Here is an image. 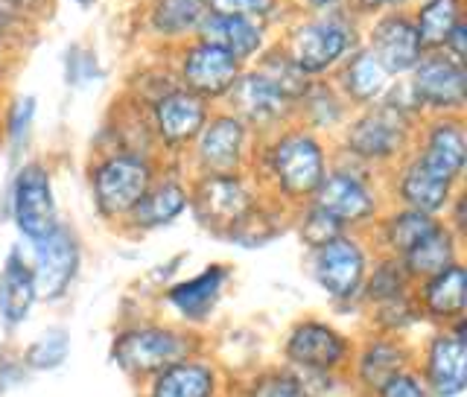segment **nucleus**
Listing matches in <instances>:
<instances>
[{
  "label": "nucleus",
  "instance_id": "obj_1",
  "mask_svg": "<svg viewBox=\"0 0 467 397\" xmlns=\"http://www.w3.org/2000/svg\"><path fill=\"white\" fill-rule=\"evenodd\" d=\"M114 362L131 377H155L170 365L184 362L190 354V340L170 328L140 325L129 328L114 340Z\"/></svg>",
  "mask_w": 467,
  "mask_h": 397
},
{
  "label": "nucleus",
  "instance_id": "obj_2",
  "mask_svg": "<svg viewBox=\"0 0 467 397\" xmlns=\"http://www.w3.org/2000/svg\"><path fill=\"white\" fill-rule=\"evenodd\" d=\"M269 167L277 187L286 196H313L321 179H325V152L316 143V138L296 131V135H284L272 146Z\"/></svg>",
  "mask_w": 467,
  "mask_h": 397
},
{
  "label": "nucleus",
  "instance_id": "obj_3",
  "mask_svg": "<svg viewBox=\"0 0 467 397\" xmlns=\"http://www.w3.org/2000/svg\"><path fill=\"white\" fill-rule=\"evenodd\" d=\"M152 187V170L140 155H111L94 172V193L102 214L120 216L131 214V208Z\"/></svg>",
  "mask_w": 467,
  "mask_h": 397
},
{
  "label": "nucleus",
  "instance_id": "obj_4",
  "mask_svg": "<svg viewBox=\"0 0 467 397\" xmlns=\"http://www.w3.org/2000/svg\"><path fill=\"white\" fill-rule=\"evenodd\" d=\"M29 269H33L38 298H62L79 269V246L73 240V234L56 225L50 234L36 240V263Z\"/></svg>",
  "mask_w": 467,
  "mask_h": 397
},
{
  "label": "nucleus",
  "instance_id": "obj_5",
  "mask_svg": "<svg viewBox=\"0 0 467 397\" xmlns=\"http://www.w3.org/2000/svg\"><path fill=\"white\" fill-rule=\"evenodd\" d=\"M12 214H15V223H18L21 234L33 243L58 225L50 175L41 164H26L18 172L15 190H12Z\"/></svg>",
  "mask_w": 467,
  "mask_h": 397
},
{
  "label": "nucleus",
  "instance_id": "obj_6",
  "mask_svg": "<svg viewBox=\"0 0 467 397\" xmlns=\"http://www.w3.org/2000/svg\"><path fill=\"white\" fill-rule=\"evenodd\" d=\"M313 275H316V284L325 289L330 298L336 301L354 298L365 284L362 248L348 237H336L325 246H318L313 257Z\"/></svg>",
  "mask_w": 467,
  "mask_h": 397
},
{
  "label": "nucleus",
  "instance_id": "obj_7",
  "mask_svg": "<svg viewBox=\"0 0 467 397\" xmlns=\"http://www.w3.org/2000/svg\"><path fill=\"white\" fill-rule=\"evenodd\" d=\"M284 350L289 362H296L298 369L327 374L348 360L350 345L339 330L325 325V321H301L292 328Z\"/></svg>",
  "mask_w": 467,
  "mask_h": 397
},
{
  "label": "nucleus",
  "instance_id": "obj_8",
  "mask_svg": "<svg viewBox=\"0 0 467 397\" xmlns=\"http://www.w3.org/2000/svg\"><path fill=\"white\" fill-rule=\"evenodd\" d=\"M464 350V319L456 321V333H438L430 342L427 362H423V386L432 397H459L467 389Z\"/></svg>",
  "mask_w": 467,
  "mask_h": 397
},
{
  "label": "nucleus",
  "instance_id": "obj_9",
  "mask_svg": "<svg viewBox=\"0 0 467 397\" xmlns=\"http://www.w3.org/2000/svg\"><path fill=\"white\" fill-rule=\"evenodd\" d=\"M415 102L430 109H462L464 106V68L452 56H430L412 68Z\"/></svg>",
  "mask_w": 467,
  "mask_h": 397
},
{
  "label": "nucleus",
  "instance_id": "obj_10",
  "mask_svg": "<svg viewBox=\"0 0 467 397\" xmlns=\"http://www.w3.org/2000/svg\"><path fill=\"white\" fill-rule=\"evenodd\" d=\"M182 77L190 94L202 97H223L228 94L234 82L240 79V62L225 50L213 47V44H196L193 50L184 56Z\"/></svg>",
  "mask_w": 467,
  "mask_h": 397
},
{
  "label": "nucleus",
  "instance_id": "obj_11",
  "mask_svg": "<svg viewBox=\"0 0 467 397\" xmlns=\"http://www.w3.org/2000/svg\"><path fill=\"white\" fill-rule=\"evenodd\" d=\"M403 138H406V120H403L400 109L383 106V109L368 111L365 117H359V120L350 126L348 146L359 158L383 161V158H391L394 152L400 150Z\"/></svg>",
  "mask_w": 467,
  "mask_h": 397
},
{
  "label": "nucleus",
  "instance_id": "obj_12",
  "mask_svg": "<svg viewBox=\"0 0 467 397\" xmlns=\"http://www.w3.org/2000/svg\"><path fill=\"white\" fill-rule=\"evenodd\" d=\"M348 50V29L336 21L304 24L292 38V65L301 73H321Z\"/></svg>",
  "mask_w": 467,
  "mask_h": 397
},
{
  "label": "nucleus",
  "instance_id": "obj_13",
  "mask_svg": "<svg viewBox=\"0 0 467 397\" xmlns=\"http://www.w3.org/2000/svg\"><path fill=\"white\" fill-rule=\"evenodd\" d=\"M316 208L333 216L339 225L362 223L374 214V196L357 175L350 172H330L321 179L316 190Z\"/></svg>",
  "mask_w": 467,
  "mask_h": 397
},
{
  "label": "nucleus",
  "instance_id": "obj_14",
  "mask_svg": "<svg viewBox=\"0 0 467 397\" xmlns=\"http://www.w3.org/2000/svg\"><path fill=\"white\" fill-rule=\"evenodd\" d=\"M371 53L386 73H406L420 62L423 44L415 24H409L400 15H391V18L377 24Z\"/></svg>",
  "mask_w": 467,
  "mask_h": 397
},
{
  "label": "nucleus",
  "instance_id": "obj_15",
  "mask_svg": "<svg viewBox=\"0 0 467 397\" xmlns=\"http://www.w3.org/2000/svg\"><path fill=\"white\" fill-rule=\"evenodd\" d=\"M196 204L208 225H234L252 211V196L234 175H211L202 182Z\"/></svg>",
  "mask_w": 467,
  "mask_h": 397
},
{
  "label": "nucleus",
  "instance_id": "obj_16",
  "mask_svg": "<svg viewBox=\"0 0 467 397\" xmlns=\"http://www.w3.org/2000/svg\"><path fill=\"white\" fill-rule=\"evenodd\" d=\"M199 161L211 175H231L240 164L245 146V126L237 117H216L199 131Z\"/></svg>",
  "mask_w": 467,
  "mask_h": 397
},
{
  "label": "nucleus",
  "instance_id": "obj_17",
  "mask_svg": "<svg viewBox=\"0 0 467 397\" xmlns=\"http://www.w3.org/2000/svg\"><path fill=\"white\" fill-rule=\"evenodd\" d=\"M204 102L190 91H170L155 102V129L167 143H187L204 129Z\"/></svg>",
  "mask_w": 467,
  "mask_h": 397
},
{
  "label": "nucleus",
  "instance_id": "obj_18",
  "mask_svg": "<svg viewBox=\"0 0 467 397\" xmlns=\"http://www.w3.org/2000/svg\"><path fill=\"white\" fill-rule=\"evenodd\" d=\"M234 106L252 123H269L275 117L286 111V94L277 88L269 77H263L260 70L248 73V77L237 79L231 88Z\"/></svg>",
  "mask_w": 467,
  "mask_h": 397
},
{
  "label": "nucleus",
  "instance_id": "obj_19",
  "mask_svg": "<svg viewBox=\"0 0 467 397\" xmlns=\"http://www.w3.org/2000/svg\"><path fill=\"white\" fill-rule=\"evenodd\" d=\"M464 289H467V275L459 263H452L450 269L427 277V284L420 289L423 313L435 321L464 319Z\"/></svg>",
  "mask_w": 467,
  "mask_h": 397
},
{
  "label": "nucleus",
  "instance_id": "obj_20",
  "mask_svg": "<svg viewBox=\"0 0 467 397\" xmlns=\"http://www.w3.org/2000/svg\"><path fill=\"white\" fill-rule=\"evenodd\" d=\"M452 182L444 179L441 172H435L432 167L423 164L420 158H415L400 175V196L409 204V211L420 214H438L450 199Z\"/></svg>",
  "mask_w": 467,
  "mask_h": 397
},
{
  "label": "nucleus",
  "instance_id": "obj_21",
  "mask_svg": "<svg viewBox=\"0 0 467 397\" xmlns=\"http://www.w3.org/2000/svg\"><path fill=\"white\" fill-rule=\"evenodd\" d=\"M202 36L204 44L225 50L237 62L254 56L263 41L260 26L252 18H231V15H208V18H202Z\"/></svg>",
  "mask_w": 467,
  "mask_h": 397
},
{
  "label": "nucleus",
  "instance_id": "obj_22",
  "mask_svg": "<svg viewBox=\"0 0 467 397\" xmlns=\"http://www.w3.org/2000/svg\"><path fill=\"white\" fill-rule=\"evenodd\" d=\"M36 281H33V269L18 255H9L4 275H0V316L9 328L21 325L29 316L36 304Z\"/></svg>",
  "mask_w": 467,
  "mask_h": 397
},
{
  "label": "nucleus",
  "instance_id": "obj_23",
  "mask_svg": "<svg viewBox=\"0 0 467 397\" xmlns=\"http://www.w3.org/2000/svg\"><path fill=\"white\" fill-rule=\"evenodd\" d=\"M216 394V374L204 362H175L167 371L152 377L150 397H213Z\"/></svg>",
  "mask_w": 467,
  "mask_h": 397
},
{
  "label": "nucleus",
  "instance_id": "obj_24",
  "mask_svg": "<svg viewBox=\"0 0 467 397\" xmlns=\"http://www.w3.org/2000/svg\"><path fill=\"white\" fill-rule=\"evenodd\" d=\"M225 281H228V272L223 266H211V269H204L202 275L190 277V281L175 284L167 292V298L182 316L204 319L213 310V304L219 301V292H223Z\"/></svg>",
  "mask_w": 467,
  "mask_h": 397
},
{
  "label": "nucleus",
  "instance_id": "obj_25",
  "mask_svg": "<svg viewBox=\"0 0 467 397\" xmlns=\"http://www.w3.org/2000/svg\"><path fill=\"white\" fill-rule=\"evenodd\" d=\"M464 158H467V143H464V129L452 120L435 123L430 129L427 138V150H423L420 161L435 172H441L444 179L456 182L462 170H464Z\"/></svg>",
  "mask_w": 467,
  "mask_h": 397
},
{
  "label": "nucleus",
  "instance_id": "obj_26",
  "mask_svg": "<svg viewBox=\"0 0 467 397\" xmlns=\"http://www.w3.org/2000/svg\"><path fill=\"white\" fill-rule=\"evenodd\" d=\"M406 362H409V357L398 342L371 340V342H365V348L359 350L357 377L368 392H377L383 383H389L394 374L406 371Z\"/></svg>",
  "mask_w": 467,
  "mask_h": 397
},
{
  "label": "nucleus",
  "instance_id": "obj_27",
  "mask_svg": "<svg viewBox=\"0 0 467 397\" xmlns=\"http://www.w3.org/2000/svg\"><path fill=\"white\" fill-rule=\"evenodd\" d=\"M456 263V240L447 228L438 225L430 231L418 246H412L403 255V269L415 277H432L438 272L450 269Z\"/></svg>",
  "mask_w": 467,
  "mask_h": 397
},
{
  "label": "nucleus",
  "instance_id": "obj_28",
  "mask_svg": "<svg viewBox=\"0 0 467 397\" xmlns=\"http://www.w3.org/2000/svg\"><path fill=\"white\" fill-rule=\"evenodd\" d=\"M184 208H187L184 187L175 182H164V184L146 190L143 199L131 208V223L138 228H158V225L172 223Z\"/></svg>",
  "mask_w": 467,
  "mask_h": 397
},
{
  "label": "nucleus",
  "instance_id": "obj_29",
  "mask_svg": "<svg viewBox=\"0 0 467 397\" xmlns=\"http://www.w3.org/2000/svg\"><path fill=\"white\" fill-rule=\"evenodd\" d=\"M342 82H345V91L350 94V99L371 102L383 94V88L389 82V73L374 58V53H359V56L350 58V65L345 68Z\"/></svg>",
  "mask_w": 467,
  "mask_h": 397
},
{
  "label": "nucleus",
  "instance_id": "obj_30",
  "mask_svg": "<svg viewBox=\"0 0 467 397\" xmlns=\"http://www.w3.org/2000/svg\"><path fill=\"white\" fill-rule=\"evenodd\" d=\"M456 24H459V0H427V4L420 6L415 29H418L420 44L438 47V44H444L447 36L456 29Z\"/></svg>",
  "mask_w": 467,
  "mask_h": 397
},
{
  "label": "nucleus",
  "instance_id": "obj_31",
  "mask_svg": "<svg viewBox=\"0 0 467 397\" xmlns=\"http://www.w3.org/2000/svg\"><path fill=\"white\" fill-rule=\"evenodd\" d=\"M438 223L430 214H420V211H400L398 216L389 219L386 225V243L394 248L398 255H406L409 248L418 246L430 231H435Z\"/></svg>",
  "mask_w": 467,
  "mask_h": 397
},
{
  "label": "nucleus",
  "instance_id": "obj_32",
  "mask_svg": "<svg viewBox=\"0 0 467 397\" xmlns=\"http://www.w3.org/2000/svg\"><path fill=\"white\" fill-rule=\"evenodd\" d=\"M204 15V0H158L152 12V24L158 33L179 36L196 26Z\"/></svg>",
  "mask_w": 467,
  "mask_h": 397
},
{
  "label": "nucleus",
  "instance_id": "obj_33",
  "mask_svg": "<svg viewBox=\"0 0 467 397\" xmlns=\"http://www.w3.org/2000/svg\"><path fill=\"white\" fill-rule=\"evenodd\" d=\"M263 77H269L281 91L286 94V99H296L306 91V73H301L296 65H292V58H284V56H272L266 65L260 68Z\"/></svg>",
  "mask_w": 467,
  "mask_h": 397
},
{
  "label": "nucleus",
  "instance_id": "obj_34",
  "mask_svg": "<svg viewBox=\"0 0 467 397\" xmlns=\"http://www.w3.org/2000/svg\"><path fill=\"white\" fill-rule=\"evenodd\" d=\"M248 397H313V394L304 386V380L286 371H269L254 380L252 389H248Z\"/></svg>",
  "mask_w": 467,
  "mask_h": 397
},
{
  "label": "nucleus",
  "instance_id": "obj_35",
  "mask_svg": "<svg viewBox=\"0 0 467 397\" xmlns=\"http://www.w3.org/2000/svg\"><path fill=\"white\" fill-rule=\"evenodd\" d=\"M65 357H67V336L62 330H53L47 336H41V340L33 342L26 350V362L38 371L56 369V365L65 362Z\"/></svg>",
  "mask_w": 467,
  "mask_h": 397
},
{
  "label": "nucleus",
  "instance_id": "obj_36",
  "mask_svg": "<svg viewBox=\"0 0 467 397\" xmlns=\"http://www.w3.org/2000/svg\"><path fill=\"white\" fill-rule=\"evenodd\" d=\"M403 284H406V277H403V269L400 266H394V263H386V266H379L371 277V298H377L379 304H386V301H394V298H403Z\"/></svg>",
  "mask_w": 467,
  "mask_h": 397
},
{
  "label": "nucleus",
  "instance_id": "obj_37",
  "mask_svg": "<svg viewBox=\"0 0 467 397\" xmlns=\"http://www.w3.org/2000/svg\"><path fill=\"white\" fill-rule=\"evenodd\" d=\"M339 231H342V225L336 223L333 216H327L325 211L313 208L310 214H306L304 225H301V237L310 243L313 248H318V246H325V243H330L336 237H342Z\"/></svg>",
  "mask_w": 467,
  "mask_h": 397
},
{
  "label": "nucleus",
  "instance_id": "obj_38",
  "mask_svg": "<svg viewBox=\"0 0 467 397\" xmlns=\"http://www.w3.org/2000/svg\"><path fill=\"white\" fill-rule=\"evenodd\" d=\"M377 397H432L430 389L423 386V380L412 371H400L394 374L389 383H383L377 389Z\"/></svg>",
  "mask_w": 467,
  "mask_h": 397
},
{
  "label": "nucleus",
  "instance_id": "obj_39",
  "mask_svg": "<svg viewBox=\"0 0 467 397\" xmlns=\"http://www.w3.org/2000/svg\"><path fill=\"white\" fill-rule=\"evenodd\" d=\"M211 15H231V18H254L266 15L275 0H208Z\"/></svg>",
  "mask_w": 467,
  "mask_h": 397
},
{
  "label": "nucleus",
  "instance_id": "obj_40",
  "mask_svg": "<svg viewBox=\"0 0 467 397\" xmlns=\"http://www.w3.org/2000/svg\"><path fill=\"white\" fill-rule=\"evenodd\" d=\"M464 24H456V29H452V33L447 36V41L444 44H450V50H452V58H456V62H462V56H464Z\"/></svg>",
  "mask_w": 467,
  "mask_h": 397
},
{
  "label": "nucleus",
  "instance_id": "obj_41",
  "mask_svg": "<svg viewBox=\"0 0 467 397\" xmlns=\"http://www.w3.org/2000/svg\"><path fill=\"white\" fill-rule=\"evenodd\" d=\"M9 24H12V4L9 0H0V36H6Z\"/></svg>",
  "mask_w": 467,
  "mask_h": 397
},
{
  "label": "nucleus",
  "instance_id": "obj_42",
  "mask_svg": "<svg viewBox=\"0 0 467 397\" xmlns=\"http://www.w3.org/2000/svg\"><path fill=\"white\" fill-rule=\"evenodd\" d=\"M362 4L374 9V6H386V4H400V0H362Z\"/></svg>",
  "mask_w": 467,
  "mask_h": 397
},
{
  "label": "nucleus",
  "instance_id": "obj_43",
  "mask_svg": "<svg viewBox=\"0 0 467 397\" xmlns=\"http://www.w3.org/2000/svg\"><path fill=\"white\" fill-rule=\"evenodd\" d=\"M9 4H15V6H33V4H38V0H9Z\"/></svg>",
  "mask_w": 467,
  "mask_h": 397
},
{
  "label": "nucleus",
  "instance_id": "obj_44",
  "mask_svg": "<svg viewBox=\"0 0 467 397\" xmlns=\"http://www.w3.org/2000/svg\"><path fill=\"white\" fill-rule=\"evenodd\" d=\"M310 4H316V6H327V4H333V0H310Z\"/></svg>",
  "mask_w": 467,
  "mask_h": 397
}]
</instances>
